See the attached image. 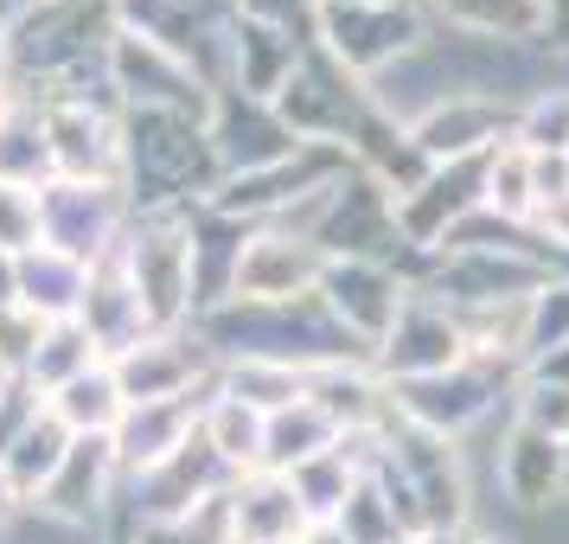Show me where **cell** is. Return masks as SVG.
Here are the masks:
<instances>
[{
    "label": "cell",
    "instance_id": "6da1fadb",
    "mask_svg": "<svg viewBox=\"0 0 569 544\" xmlns=\"http://www.w3.org/2000/svg\"><path fill=\"white\" fill-rule=\"evenodd\" d=\"M109 32H116L109 0H27L13 20H0V71L27 97H52L103 71Z\"/></svg>",
    "mask_w": 569,
    "mask_h": 544
},
{
    "label": "cell",
    "instance_id": "7a4b0ae2",
    "mask_svg": "<svg viewBox=\"0 0 569 544\" xmlns=\"http://www.w3.org/2000/svg\"><path fill=\"white\" fill-rule=\"evenodd\" d=\"M224 180L206 116L186 109H122V186L134 211L206 206Z\"/></svg>",
    "mask_w": 569,
    "mask_h": 544
},
{
    "label": "cell",
    "instance_id": "3957f363",
    "mask_svg": "<svg viewBox=\"0 0 569 544\" xmlns=\"http://www.w3.org/2000/svg\"><path fill=\"white\" fill-rule=\"evenodd\" d=\"M116 263H122L154 334H186L199 320V308H192V206L134 211L116 244Z\"/></svg>",
    "mask_w": 569,
    "mask_h": 544
},
{
    "label": "cell",
    "instance_id": "277c9868",
    "mask_svg": "<svg viewBox=\"0 0 569 544\" xmlns=\"http://www.w3.org/2000/svg\"><path fill=\"white\" fill-rule=\"evenodd\" d=\"M288 231H301L320 244V257H352V263H397V269H410L422 276V257H416L403 231H397V199H390L385 186L371 180V174H346L333 180L313 206H301L288 218Z\"/></svg>",
    "mask_w": 569,
    "mask_h": 544
},
{
    "label": "cell",
    "instance_id": "5b68a950",
    "mask_svg": "<svg viewBox=\"0 0 569 544\" xmlns=\"http://www.w3.org/2000/svg\"><path fill=\"white\" fill-rule=\"evenodd\" d=\"M436 27L422 0H313V46L359 83L385 78L416 46H429Z\"/></svg>",
    "mask_w": 569,
    "mask_h": 544
},
{
    "label": "cell",
    "instance_id": "8992f818",
    "mask_svg": "<svg viewBox=\"0 0 569 544\" xmlns=\"http://www.w3.org/2000/svg\"><path fill=\"white\" fill-rule=\"evenodd\" d=\"M83 83H103V71ZM83 83L39 97L46 141H52V180L122 186V103L109 90H83Z\"/></svg>",
    "mask_w": 569,
    "mask_h": 544
},
{
    "label": "cell",
    "instance_id": "52a82bcc",
    "mask_svg": "<svg viewBox=\"0 0 569 544\" xmlns=\"http://www.w3.org/2000/svg\"><path fill=\"white\" fill-rule=\"evenodd\" d=\"M352 174V155L346 148H327V141H301L288 160H269L257 174H224L218 192L206 206L237 218V225H288L301 206H313L333 180Z\"/></svg>",
    "mask_w": 569,
    "mask_h": 544
},
{
    "label": "cell",
    "instance_id": "ba28073f",
    "mask_svg": "<svg viewBox=\"0 0 569 544\" xmlns=\"http://www.w3.org/2000/svg\"><path fill=\"white\" fill-rule=\"evenodd\" d=\"M512 385H518L512 365L467 359L455 372H436V378L390 385V411H397L403 429H422V436H441V442H467L492 416L499 397H512Z\"/></svg>",
    "mask_w": 569,
    "mask_h": 544
},
{
    "label": "cell",
    "instance_id": "9c48e42d",
    "mask_svg": "<svg viewBox=\"0 0 569 544\" xmlns=\"http://www.w3.org/2000/svg\"><path fill=\"white\" fill-rule=\"evenodd\" d=\"M563 263L550 250H441L422 263L416 283L429 288L436 301H448L455 314H487V308H512L525 295H538Z\"/></svg>",
    "mask_w": 569,
    "mask_h": 544
},
{
    "label": "cell",
    "instance_id": "30bf717a",
    "mask_svg": "<svg viewBox=\"0 0 569 544\" xmlns=\"http://www.w3.org/2000/svg\"><path fill=\"white\" fill-rule=\"evenodd\" d=\"M103 83L122 109H186V116H211V90L180 52H167L160 39L134 27H116L103 46Z\"/></svg>",
    "mask_w": 569,
    "mask_h": 544
},
{
    "label": "cell",
    "instance_id": "8fae6325",
    "mask_svg": "<svg viewBox=\"0 0 569 544\" xmlns=\"http://www.w3.org/2000/svg\"><path fill=\"white\" fill-rule=\"evenodd\" d=\"M269 103H276V116L288 122L295 141H327V148H346L352 155V135H359L365 109H371V90L352 71H339L320 46H308L301 65H295V78Z\"/></svg>",
    "mask_w": 569,
    "mask_h": 544
},
{
    "label": "cell",
    "instance_id": "7c38bea8",
    "mask_svg": "<svg viewBox=\"0 0 569 544\" xmlns=\"http://www.w3.org/2000/svg\"><path fill=\"white\" fill-rule=\"evenodd\" d=\"M129 186H97V180H46L39 186V237L78 263H103L122 231H129Z\"/></svg>",
    "mask_w": 569,
    "mask_h": 544
},
{
    "label": "cell",
    "instance_id": "4fadbf2b",
    "mask_svg": "<svg viewBox=\"0 0 569 544\" xmlns=\"http://www.w3.org/2000/svg\"><path fill=\"white\" fill-rule=\"evenodd\" d=\"M467 359H473V346H467L461 314L448 308V301H436L422 283L410 288V301H403V314H397V327L385 334V346L371 353V365H378L385 385L436 378V372H455V365H467Z\"/></svg>",
    "mask_w": 569,
    "mask_h": 544
},
{
    "label": "cell",
    "instance_id": "5bb4252c",
    "mask_svg": "<svg viewBox=\"0 0 569 544\" xmlns=\"http://www.w3.org/2000/svg\"><path fill=\"white\" fill-rule=\"evenodd\" d=\"M416 276L410 269H397V263H352V257H333L320 269V308L333 314L346 334L359 339L365 353H378L385 334L397 327V314L410 301Z\"/></svg>",
    "mask_w": 569,
    "mask_h": 544
},
{
    "label": "cell",
    "instance_id": "9a60e30c",
    "mask_svg": "<svg viewBox=\"0 0 569 544\" xmlns=\"http://www.w3.org/2000/svg\"><path fill=\"white\" fill-rule=\"evenodd\" d=\"M480 206H487V155L480 160H441V167H429V174L397 199V231H403V244H410L416 257L429 263Z\"/></svg>",
    "mask_w": 569,
    "mask_h": 544
},
{
    "label": "cell",
    "instance_id": "2e32d148",
    "mask_svg": "<svg viewBox=\"0 0 569 544\" xmlns=\"http://www.w3.org/2000/svg\"><path fill=\"white\" fill-rule=\"evenodd\" d=\"M129 404H167V397H206L218 385V359L192 327L186 334H141L129 353L109 359Z\"/></svg>",
    "mask_w": 569,
    "mask_h": 544
},
{
    "label": "cell",
    "instance_id": "e0dca14e",
    "mask_svg": "<svg viewBox=\"0 0 569 544\" xmlns=\"http://www.w3.org/2000/svg\"><path fill=\"white\" fill-rule=\"evenodd\" d=\"M320 244L288 225H257L243 237V257H237L231 276V301H250V308H282V301H308L320 288Z\"/></svg>",
    "mask_w": 569,
    "mask_h": 544
},
{
    "label": "cell",
    "instance_id": "ac0fdd59",
    "mask_svg": "<svg viewBox=\"0 0 569 544\" xmlns=\"http://www.w3.org/2000/svg\"><path fill=\"white\" fill-rule=\"evenodd\" d=\"M512 129H518V103H499V97H480V90H455V97H441L436 109L416 116L410 141L422 148L429 167H441V160L492 155L499 141H512Z\"/></svg>",
    "mask_w": 569,
    "mask_h": 544
},
{
    "label": "cell",
    "instance_id": "d6986e66",
    "mask_svg": "<svg viewBox=\"0 0 569 544\" xmlns=\"http://www.w3.org/2000/svg\"><path fill=\"white\" fill-rule=\"evenodd\" d=\"M116 500H122V467H116L109 436H78L71 455H64V467L52 474V487L39 493L32 506L64 518V525H78V532H97V538H103V518L116 513Z\"/></svg>",
    "mask_w": 569,
    "mask_h": 544
},
{
    "label": "cell",
    "instance_id": "ffe728a7",
    "mask_svg": "<svg viewBox=\"0 0 569 544\" xmlns=\"http://www.w3.org/2000/svg\"><path fill=\"white\" fill-rule=\"evenodd\" d=\"M206 135H211V155H218L224 174H257V167L288 160L301 148V141L288 135V122L276 116V103L243 97V90H218V97H211Z\"/></svg>",
    "mask_w": 569,
    "mask_h": 544
},
{
    "label": "cell",
    "instance_id": "44dd1931",
    "mask_svg": "<svg viewBox=\"0 0 569 544\" xmlns=\"http://www.w3.org/2000/svg\"><path fill=\"white\" fill-rule=\"evenodd\" d=\"M499 493H506V506L518 513H557L569 500V462H563V442L531 429V423H506V436H499Z\"/></svg>",
    "mask_w": 569,
    "mask_h": 544
},
{
    "label": "cell",
    "instance_id": "7402d4cb",
    "mask_svg": "<svg viewBox=\"0 0 569 544\" xmlns=\"http://www.w3.org/2000/svg\"><path fill=\"white\" fill-rule=\"evenodd\" d=\"M211 390H218V385H211ZM211 390H206V397H211ZM206 397L129 404V411H122V423H116V436H109L122 481H134V474H148V467H160V462H173L186 442L199 436V411H206Z\"/></svg>",
    "mask_w": 569,
    "mask_h": 544
},
{
    "label": "cell",
    "instance_id": "603a6c76",
    "mask_svg": "<svg viewBox=\"0 0 569 544\" xmlns=\"http://www.w3.org/2000/svg\"><path fill=\"white\" fill-rule=\"evenodd\" d=\"M313 518L295 500L288 474H243L224 493V538L231 544H295Z\"/></svg>",
    "mask_w": 569,
    "mask_h": 544
},
{
    "label": "cell",
    "instance_id": "cb8c5ba5",
    "mask_svg": "<svg viewBox=\"0 0 569 544\" xmlns=\"http://www.w3.org/2000/svg\"><path fill=\"white\" fill-rule=\"evenodd\" d=\"M313 39L295 27H276V20H250V13H237V32H231V83L224 90H243V97H276L288 78H295V65L308 52Z\"/></svg>",
    "mask_w": 569,
    "mask_h": 544
},
{
    "label": "cell",
    "instance_id": "d4e9b609",
    "mask_svg": "<svg viewBox=\"0 0 569 544\" xmlns=\"http://www.w3.org/2000/svg\"><path fill=\"white\" fill-rule=\"evenodd\" d=\"M429 27L480 46H543V0H422Z\"/></svg>",
    "mask_w": 569,
    "mask_h": 544
},
{
    "label": "cell",
    "instance_id": "484cf974",
    "mask_svg": "<svg viewBox=\"0 0 569 544\" xmlns=\"http://www.w3.org/2000/svg\"><path fill=\"white\" fill-rule=\"evenodd\" d=\"M78 320L90 327V339L103 346V359L129 353L141 334H154V327H148V314H141V301H134L129 276H122V263H116V250H109L103 263H90V288H83Z\"/></svg>",
    "mask_w": 569,
    "mask_h": 544
},
{
    "label": "cell",
    "instance_id": "4316f807",
    "mask_svg": "<svg viewBox=\"0 0 569 544\" xmlns=\"http://www.w3.org/2000/svg\"><path fill=\"white\" fill-rule=\"evenodd\" d=\"M257 225H237L224 211L211 206H192V308L211 314L231 301V276H237V257H243V237Z\"/></svg>",
    "mask_w": 569,
    "mask_h": 544
},
{
    "label": "cell",
    "instance_id": "83f0119b",
    "mask_svg": "<svg viewBox=\"0 0 569 544\" xmlns=\"http://www.w3.org/2000/svg\"><path fill=\"white\" fill-rule=\"evenodd\" d=\"M262 429H269V416H262L257 404L231 397L224 385L211 390L206 411H199V436H206V448L231 467L237 481H243V474H262Z\"/></svg>",
    "mask_w": 569,
    "mask_h": 544
},
{
    "label": "cell",
    "instance_id": "f1b7e54d",
    "mask_svg": "<svg viewBox=\"0 0 569 544\" xmlns=\"http://www.w3.org/2000/svg\"><path fill=\"white\" fill-rule=\"evenodd\" d=\"M339 442H346V429L313 397H301V404L269 416V429H262V474H295V467H308L313 455H327Z\"/></svg>",
    "mask_w": 569,
    "mask_h": 544
},
{
    "label": "cell",
    "instance_id": "f546056e",
    "mask_svg": "<svg viewBox=\"0 0 569 544\" xmlns=\"http://www.w3.org/2000/svg\"><path fill=\"white\" fill-rule=\"evenodd\" d=\"M83 288H90V263L64 257L52 244L20 257V308H32L39 320H78Z\"/></svg>",
    "mask_w": 569,
    "mask_h": 544
},
{
    "label": "cell",
    "instance_id": "4dcf8cb0",
    "mask_svg": "<svg viewBox=\"0 0 569 544\" xmlns=\"http://www.w3.org/2000/svg\"><path fill=\"white\" fill-rule=\"evenodd\" d=\"M365 462H371V442L346 436L339 448H327V455H313L308 467H295V474H288V487H295V500L308 506L313 525H333V518H339L346 493L365 481Z\"/></svg>",
    "mask_w": 569,
    "mask_h": 544
},
{
    "label": "cell",
    "instance_id": "1f68e13d",
    "mask_svg": "<svg viewBox=\"0 0 569 544\" xmlns=\"http://www.w3.org/2000/svg\"><path fill=\"white\" fill-rule=\"evenodd\" d=\"M0 180H20V186L52 180L46 116H39V97H27V90H13V97L0 103Z\"/></svg>",
    "mask_w": 569,
    "mask_h": 544
},
{
    "label": "cell",
    "instance_id": "d6a6232c",
    "mask_svg": "<svg viewBox=\"0 0 569 544\" xmlns=\"http://www.w3.org/2000/svg\"><path fill=\"white\" fill-rule=\"evenodd\" d=\"M46 411H52L71 436H116V423H122V411H129V397H122V385H116V372H109V359H103L97 372H83V378H71V385H58L52 397H46Z\"/></svg>",
    "mask_w": 569,
    "mask_h": 544
},
{
    "label": "cell",
    "instance_id": "836d02e7",
    "mask_svg": "<svg viewBox=\"0 0 569 544\" xmlns=\"http://www.w3.org/2000/svg\"><path fill=\"white\" fill-rule=\"evenodd\" d=\"M71 429H64V423H58L52 411L39 416V423H32L27 436L13 442V448H7V455H0V467H7V481H13V493H20V500H39V493L52 487V474L58 467H64V455H71Z\"/></svg>",
    "mask_w": 569,
    "mask_h": 544
},
{
    "label": "cell",
    "instance_id": "e575fe53",
    "mask_svg": "<svg viewBox=\"0 0 569 544\" xmlns=\"http://www.w3.org/2000/svg\"><path fill=\"white\" fill-rule=\"evenodd\" d=\"M487 211L506 225H538V155L499 141L487 155Z\"/></svg>",
    "mask_w": 569,
    "mask_h": 544
},
{
    "label": "cell",
    "instance_id": "d590c367",
    "mask_svg": "<svg viewBox=\"0 0 569 544\" xmlns=\"http://www.w3.org/2000/svg\"><path fill=\"white\" fill-rule=\"evenodd\" d=\"M97 365H103V346L90 339V327L83 320H52L46 339H39V353H32V365H27V378L52 397L58 385H71V378L97 372Z\"/></svg>",
    "mask_w": 569,
    "mask_h": 544
},
{
    "label": "cell",
    "instance_id": "8d00e7d4",
    "mask_svg": "<svg viewBox=\"0 0 569 544\" xmlns=\"http://www.w3.org/2000/svg\"><path fill=\"white\" fill-rule=\"evenodd\" d=\"M218 385L231 397H243V404H257L262 416H276L308 397V372L276 365V359H231V365H218Z\"/></svg>",
    "mask_w": 569,
    "mask_h": 544
},
{
    "label": "cell",
    "instance_id": "74e56055",
    "mask_svg": "<svg viewBox=\"0 0 569 544\" xmlns=\"http://www.w3.org/2000/svg\"><path fill=\"white\" fill-rule=\"evenodd\" d=\"M339 538L346 544H397V538H416V532H403V518H397V506H390V493L371 481V467H365V481L352 493H346V506H339Z\"/></svg>",
    "mask_w": 569,
    "mask_h": 544
},
{
    "label": "cell",
    "instance_id": "f35d334b",
    "mask_svg": "<svg viewBox=\"0 0 569 544\" xmlns=\"http://www.w3.org/2000/svg\"><path fill=\"white\" fill-rule=\"evenodd\" d=\"M512 141L531 155H569V83H543L531 103H518Z\"/></svg>",
    "mask_w": 569,
    "mask_h": 544
},
{
    "label": "cell",
    "instance_id": "ab89813d",
    "mask_svg": "<svg viewBox=\"0 0 569 544\" xmlns=\"http://www.w3.org/2000/svg\"><path fill=\"white\" fill-rule=\"evenodd\" d=\"M550 346H569V269H557V276L525 301V346H518V365L550 353Z\"/></svg>",
    "mask_w": 569,
    "mask_h": 544
},
{
    "label": "cell",
    "instance_id": "60d3db41",
    "mask_svg": "<svg viewBox=\"0 0 569 544\" xmlns=\"http://www.w3.org/2000/svg\"><path fill=\"white\" fill-rule=\"evenodd\" d=\"M39 186H20V180H0V250L27 257L39 250Z\"/></svg>",
    "mask_w": 569,
    "mask_h": 544
},
{
    "label": "cell",
    "instance_id": "b9f144b4",
    "mask_svg": "<svg viewBox=\"0 0 569 544\" xmlns=\"http://www.w3.org/2000/svg\"><path fill=\"white\" fill-rule=\"evenodd\" d=\"M512 416H518V423H531V429H543V436L569 442V390L563 385L518 378V385H512Z\"/></svg>",
    "mask_w": 569,
    "mask_h": 544
},
{
    "label": "cell",
    "instance_id": "7bdbcfd3",
    "mask_svg": "<svg viewBox=\"0 0 569 544\" xmlns=\"http://www.w3.org/2000/svg\"><path fill=\"white\" fill-rule=\"evenodd\" d=\"M46 327H52V320H39V314L20 308V301H13V308H0V372H7V378H20V372L32 365Z\"/></svg>",
    "mask_w": 569,
    "mask_h": 544
},
{
    "label": "cell",
    "instance_id": "ee69618b",
    "mask_svg": "<svg viewBox=\"0 0 569 544\" xmlns=\"http://www.w3.org/2000/svg\"><path fill=\"white\" fill-rule=\"evenodd\" d=\"M39 416H46V390L32 385L27 372H20V378H0V455L27 436Z\"/></svg>",
    "mask_w": 569,
    "mask_h": 544
},
{
    "label": "cell",
    "instance_id": "f6af8a7d",
    "mask_svg": "<svg viewBox=\"0 0 569 544\" xmlns=\"http://www.w3.org/2000/svg\"><path fill=\"white\" fill-rule=\"evenodd\" d=\"M538 237H543V250L569 269V199H557V206L538 211Z\"/></svg>",
    "mask_w": 569,
    "mask_h": 544
},
{
    "label": "cell",
    "instance_id": "bcb514c9",
    "mask_svg": "<svg viewBox=\"0 0 569 544\" xmlns=\"http://www.w3.org/2000/svg\"><path fill=\"white\" fill-rule=\"evenodd\" d=\"M569 199V155H538V211Z\"/></svg>",
    "mask_w": 569,
    "mask_h": 544
},
{
    "label": "cell",
    "instance_id": "7dc6e473",
    "mask_svg": "<svg viewBox=\"0 0 569 544\" xmlns=\"http://www.w3.org/2000/svg\"><path fill=\"white\" fill-rule=\"evenodd\" d=\"M518 378H538V385H563L569 390V346H550V353H538V359H525Z\"/></svg>",
    "mask_w": 569,
    "mask_h": 544
},
{
    "label": "cell",
    "instance_id": "c3c4849f",
    "mask_svg": "<svg viewBox=\"0 0 569 544\" xmlns=\"http://www.w3.org/2000/svg\"><path fill=\"white\" fill-rule=\"evenodd\" d=\"M543 52L569 58V0H543Z\"/></svg>",
    "mask_w": 569,
    "mask_h": 544
},
{
    "label": "cell",
    "instance_id": "681fc988",
    "mask_svg": "<svg viewBox=\"0 0 569 544\" xmlns=\"http://www.w3.org/2000/svg\"><path fill=\"white\" fill-rule=\"evenodd\" d=\"M13 301H20V257L0 250V308H13Z\"/></svg>",
    "mask_w": 569,
    "mask_h": 544
},
{
    "label": "cell",
    "instance_id": "f907efd6",
    "mask_svg": "<svg viewBox=\"0 0 569 544\" xmlns=\"http://www.w3.org/2000/svg\"><path fill=\"white\" fill-rule=\"evenodd\" d=\"M20 506H27V500L13 493V481H7V467H0V532H7L13 518H20Z\"/></svg>",
    "mask_w": 569,
    "mask_h": 544
},
{
    "label": "cell",
    "instance_id": "816d5d0a",
    "mask_svg": "<svg viewBox=\"0 0 569 544\" xmlns=\"http://www.w3.org/2000/svg\"><path fill=\"white\" fill-rule=\"evenodd\" d=\"M467 544H518V538H512V532H499V525H473Z\"/></svg>",
    "mask_w": 569,
    "mask_h": 544
},
{
    "label": "cell",
    "instance_id": "f5cc1de1",
    "mask_svg": "<svg viewBox=\"0 0 569 544\" xmlns=\"http://www.w3.org/2000/svg\"><path fill=\"white\" fill-rule=\"evenodd\" d=\"M301 544H346V538H339V525H308V532H301Z\"/></svg>",
    "mask_w": 569,
    "mask_h": 544
},
{
    "label": "cell",
    "instance_id": "db71d44e",
    "mask_svg": "<svg viewBox=\"0 0 569 544\" xmlns=\"http://www.w3.org/2000/svg\"><path fill=\"white\" fill-rule=\"evenodd\" d=\"M422 544H467V532H429Z\"/></svg>",
    "mask_w": 569,
    "mask_h": 544
},
{
    "label": "cell",
    "instance_id": "11a10c76",
    "mask_svg": "<svg viewBox=\"0 0 569 544\" xmlns=\"http://www.w3.org/2000/svg\"><path fill=\"white\" fill-rule=\"evenodd\" d=\"M397 544H422V538H397Z\"/></svg>",
    "mask_w": 569,
    "mask_h": 544
},
{
    "label": "cell",
    "instance_id": "9f6ffc18",
    "mask_svg": "<svg viewBox=\"0 0 569 544\" xmlns=\"http://www.w3.org/2000/svg\"><path fill=\"white\" fill-rule=\"evenodd\" d=\"M563 462H569V442H563Z\"/></svg>",
    "mask_w": 569,
    "mask_h": 544
},
{
    "label": "cell",
    "instance_id": "6f0895ef",
    "mask_svg": "<svg viewBox=\"0 0 569 544\" xmlns=\"http://www.w3.org/2000/svg\"><path fill=\"white\" fill-rule=\"evenodd\" d=\"M295 544H301V538H295Z\"/></svg>",
    "mask_w": 569,
    "mask_h": 544
}]
</instances>
